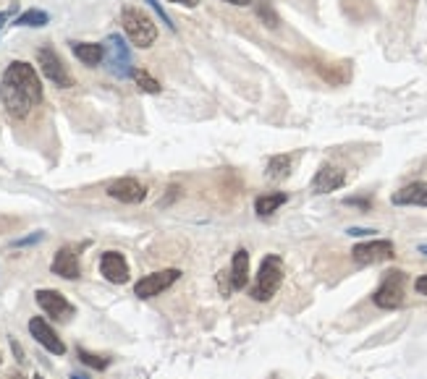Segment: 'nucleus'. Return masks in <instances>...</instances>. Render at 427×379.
Wrapping results in <instances>:
<instances>
[{
    "mask_svg": "<svg viewBox=\"0 0 427 379\" xmlns=\"http://www.w3.org/2000/svg\"><path fill=\"white\" fill-rule=\"evenodd\" d=\"M0 103L11 118H27L32 107L42 103V81L34 71V66L24 60H14L0 79Z\"/></svg>",
    "mask_w": 427,
    "mask_h": 379,
    "instance_id": "1",
    "label": "nucleus"
},
{
    "mask_svg": "<svg viewBox=\"0 0 427 379\" xmlns=\"http://www.w3.org/2000/svg\"><path fill=\"white\" fill-rule=\"evenodd\" d=\"M121 24H123V31H126V37L132 40L134 47L147 50V47H152L155 40H158V27H155V21L149 18V14H145V11L136 8V5H126V8L121 11Z\"/></svg>",
    "mask_w": 427,
    "mask_h": 379,
    "instance_id": "2",
    "label": "nucleus"
},
{
    "mask_svg": "<svg viewBox=\"0 0 427 379\" xmlns=\"http://www.w3.org/2000/svg\"><path fill=\"white\" fill-rule=\"evenodd\" d=\"M280 283H283V259L276 257V254H267L263 264H260V270H257L249 296L254 301H270L278 293Z\"/></svg>",
    "mask_w": 427,
    "mask_h": 379,
    "instance_id": "3",
    "label": "nucleus"
},
{
    "mask_svg": "<svg viewBox=\"0 0 427 379\" xmlns=\"http://www.w3.org/2000/svg\"><path fill=\"white\" fill-rule=\"evenodd\" d=\"M105 47V63H108V71L118 76V79H126L132 76L134 71V63H132V50L126 40L121 34H110L108 40L103 42Z\"/></svg>",
    "mask_w": 427,
    "mask_h": 379,
    "instance_id": "4",
    "label": "nucleus"
},
{
    "mask_svg": "<svg viewBox=\"0 0 427 379\" xmlns=\"http://www.w3.org/2000/svg\"><path fill=\"white\" fill-rule=\"evenodd\" d=\"M37 63H40V71L45 73V79L50 84H56L60 89H71L74 87V76L66 68V63L60 60V55L53 47H40L37 50Z\"/></svg>",
    "mask_w": 427,
    "mask_h": 379,
    "instance_id": "5",
    "label": "nucleus"
},
{
    "mask_svg": "<svg viewBox=\"0 0 427 379\" xmlns=\"http://www.w3.org/2000/svg\"><path fill=\"white\" fill-rule=\"evenodd\" d=\"M404 285H406V275H404L401 270H391V272H385L380 288H378L375 296H372L375 306L398 309L401 304H404Z\"/></svg>",
    "mask_w": 427,
    "mask_h": 379,
    "instance_id": "6",
    "label": "nucleus"
},
{
    "mask_svg": "<svg viewBox=\"0 0 427 379\" xmlns=\"http://www.w3.org/2000/svg\"><path fill=\"white\" fill-rule=\"evenodd\" d=\"M393 244L385 241V238H378V241H365V244H356L352 248V259L359 267H367V264H380L393 259Z\"/></svg>",
    "mask_w": 427,
    "mask_h": 379,
    "instance_id": "7",
    "label": "nucleus"
},
{
    "mask_svg": "<svg viewBox=\"0 0 427 379\" xmlns=\"http://www.w3.org/2000/svg\"><path fill=\"white\" fill-rule=\"evenodd\" d=\"M178 277H181V272L173 270V267L160 270V272H149V275H145L134 285V296H139V298H155V296H160L162 291H168Z\"/></svg>",
    "mask_w": 427,
    "mask_h": 379,
    "instance_id": "8",
    "label": "nucleus"
},
{
    "mask_svg": "<svg viewBox=\"0 0 427 379\" xmlns=\"http://www.w3.org/2000/svg\"><path fill=\"white\" fill-rule=\"evenodd\" d=\"M37 304L42 309L47 317H53V319H71L74 317L76 309L69 304V298L58 291H50V288H42V291H37Z\"/></svg>",
    "mask_w": 427,
    "mask_h": 379,
    "instance_id": "9",
    "label": "nucleus"
},
{
    "mask_svg": "<svg viewBox=\"0 0 427 379\" xmlns=\"http://www.w3.org/2000/svg\"><path fill=\"white\" fill-rule=\"evenodd\" d=\"M108 196L121 202V205H139V202H145L147 189L136 178H118L108 186Z\"/></svg>",
    "mask_w": 427,
    "mask_h": 379,
    "instance_id": "10",
    "label": "nucleus"
},
{
    "mask_svg": "<svg viewBox=\"0 0 427 379\" xmlns=\"http://www.w3.org/2000/svg\"><path fill=\"white\" fill-rule=\"evenodd\" d=\"M100 275L108 280V283H113V285H123V283H129V262H126V257L121 254V251H105L103 257H100Z\"/></svg>",
    "mask_w": 427,
    "mask_h": 379,
    "instance_id": "11",
    "label": "nucleus"
},
{
    "mask_svg": "<svg viewBox=\"0 0 427 379\" xmlns=\"http://www.w3.org/2000/svg\"><path fill=\"white\" fill-rule=\"evenodd\" d=\"M29 332L47 353H56V356H63V353H66V343L60 340L58 332H56V330L47 324V319H42V317H32Z\"/></svg>",
    "mask_w": 427,
    "mask_h": 379,
    "instance_id": "12",
    "label": "nucleus"
},
{
    "mask_svg": "<svg viewBox=\"0 0 427 379\" xmlns=\"http://www.w3.org/2000/svg\"><path fill=\"white\" fill-rule=\"evenodd\" d=\"M50 270H53V275L58 277H66V280H76V277L82 275V267H79V254H76L74 246H63L53 257V264H50Z\"/></svg>",
    "mask_w": 427,
    "mask_h": 379,
    "instance_id": "13",
    "label": "nucleus"
},
{
    "mask_svg": "<svg viewBox=\"0 0 427 379\" xmlns=\"http://www.w3.org/2000/svg\"><path fill=\"white\" fill-rule=\"evenodd\" d=\"M346 183V173L336 165H323L312 178V194H330Z\"/></svg>",
    "mask_w": 427,
    "mask_h": 379,
    "instance_id": "14",
    "label": "nucleus"
},
{
    "mask_svg": "<svg viewBox=\"0 0 427 379\" xmlns=\"http://www.w3.org/2000/svg\"><path fill=\"white\" fill-rule=\"evenodd\" d=\"M391 202L396 207H427V183L425 181H414L409 186L398 189Z\"/></svg>",
    "mask_w": 427,
    "mask_h": 379,
    "instance_id": "15",
    "label": "nucleus"
},
{
    "mask_svg": "<svg viewBox=\"0 0 427 379\" xmlns=\"http://www.w3.org/2000/svg\"><path fill=\"white\" fill-rule=\"evenodd\" d=\"M228 280H231V288L234 291H244L247 283H249V251L247 248H239L231 259V270H228Z\"/></svg>",
    "mask_w": 427,
    "mask_h": 379,
    "instance_id": "16",
    "label": "nucleus"
},
{
    "mask_svg": "<svg viewBox=\"0 0 427 379\" xmlns=\"http://www.w3.org/2000/svg\"><path fill=\"white\" fill-rule=\"evenodd\" d=\"M71 50H74L76 60H82L89 68L100 66L105 60V47L97 42H71Z\"/></svg>",
    "mask_w": 427,
    "mask_h": 379,
    "instance_id": "17",
    "label": "nucleus"
},
{
    "mask_svg": "<svg viewBox=\"0 0 427 379\" xmlns=\"http://www.w3.org/2000/svg\"><path fill=\"white\" fill-rule=\"evenodd\" d=\"M286 202H289V196H286L283 191H276V194H263V196H257V199H254V212H257L260 218H270V215H273V212H278Z\"/></svg>",
    "mask_w": 427,
    "mask_h": 379,
    "instance_id": "18",
    "label": "nucleus"
},
{
    "mask_svg": "<svg viewBox=\"0 0 427 379\" xmlns=\"http://www.w3.org/2000/svg\"><path fill=\"white\" fill-rule=\"evenodd\" d=\"M291 175V155H276L267 162V178L270 181H283Z\"/></svg>",
    "mask_w": 427,
    "mask_h": 379,
    "instance_id": "19",
    "label": "nucleus"
},
{
    "mask_svg": "<svg viewBox=\"0 0 427 379\" xmlns=\"http://www.w3.org/2000/svg\"><path fill=\"white\" fill-rule=\"evenodd\" d=\"M14 24L16 27H34V29H40V27L50 24V14H45L40 8H29V11H24V14L19 16Z\"/></svg>",
    "mask_w": 427,
    "mask_h": 379,
    "instance_id": "20",
    "label": "nucleus"
},
{
    "mask_svg": "<svg viewBox=\"0 0 427 379\" xmlns=\"http://www.w3.org/2000/svg\"><path fill=\"white\" fill-rule=\"evenodd\" d=\"M132 76H134V81L139 84V89H142V92H147V94H158V92L162 89L160 81H155V79H152L145 68H134Z\"/></svg>",
    "mask_w": 427,
    "mask_h": 379,
    "instance_id": "21",
    "label": "nucleus"
},
{
    "mask_svg": "<svg viewBox=\"0 0 427 379\" xmlns=\"http://www.w3.org/2000/svg\"><path fill=\"white\" fill-rule=\"evenodd\" d=\"M76 353H79L82 364H87L89 369H97V371H103V369H108V366H110V358H108V356H97V353H89V350H84V348H79Z\"/></svg>",
    "mask_w": 427,
    "mask_h": 379,
    "instance_id": "22",
    "label": "nucleus"
},
{
    "mask_svg": "<svg viewBox=\"0 0 427 379\" xmlns=\"http://www.w3.org/2000/svg\"><path fill=\"white\" fill-rule=\"evenodd\" d=\"M147 3H149V5H152V8H155V14L160 16L162 24H165V27H168V29H171V31H176V24L171 21V16L165 14V8H162V5H160V0H147Z\"/></svg>",
    "mask_w": 427,
    "mask_h": 379,
    "instance_id": "23",
    "label": "nucleus"
},
{
    "mask_svg": "<svg viewBox=\"0 0 427 379\" xmlns=\"http://www.w3.org/2000/svg\"><path fill=\"white\" fill-rule=\"evenodd\" d=\"M42 238H45V233H42V231H37V233H34V235H27V238H19V241H16L14 246H32V244H40Z\"/></svg>",
    "mask_w": 427,
    "mask_h": 379,
    "instance_id": "24",
    "label": "nucleus"
},
{
    "mask_svg": "<svg viewBox=\"0 0 427 379\" xmlns=\"http://www.w3.org/2000/svg\"><path fill=\"white\" fill-rule=\"evenodd\" d=\"M11 350H14V356H16V361H19V364H24V361H27V358H24V350H21V345H19V340H14V337H11Z\"/></svg>",
    "mask_w": 427,
    "mask_h": 379,
    "instance_id": "25",
    "label": "nucleus"
},
{
    "mask_svg": "<svg viewBox=\"0 0 427 379\" xmlns=\"http://www.w3.org/2000/svg\"><path fill=\"white\" fill-rule=\"evenodd\" d=\"M414 291L419 293V296H427V275L417 277V283H414Z\"/></svg>",
    "mask_w": 427,
    "mask_h": 379,
    "instance_id": "26",
    "label": "nucleus"
},
{
    "mask_svg": "<svg viewBox=\"0 0 427 379\" xmlns=\"http://www.w3.org/2000/svg\"><path fill=\"white\" fill-rule=\"evenodd\" d=\"M346 233L354 235V238H362V235H369V233H375V231H372V228H349Z\"/></svg>",
    "mask_w": 427,
    "mask_h": 379,
    "instance_id": "27",
    "label": "nucleus"
},
{
    "mask_svg": "<svg viewBox=\"0 0 427 379\" xmlns=\"http://www.w3.org/2000/svg\"><path fill=\"white\" fill-rule=\"evenodd\" d=\"M171 3H176V5H184V8H194V5H199L202 0H171Z\"/></svg>",
    "mask_w": 427,
    "mask_h": 379,
    "instance_id": "28",
    "label": "nucleus"
},
{
    "mask_svg": "<svg viewBox=\"0 0 427 379\" xmlns=\"http://www.w3.org/2000/svg\"><path fill=\"white\" fill-rule=\"evenodd\" d=\"M11 14H14V8H8V11H0V27H3V24L11 18Z\"/></svg>",
    "mask_w": 427,
    "mask_h": 379,
    "instance_id": "29",
    "label": "nucleus"
},
{
    "mask_svg": "<svg viewBox=\"0 0 427 379\" xmlns=\"http://www.w3.org/2000/svg\"><path fill=\"white\" fill-rule=\"evenodd\" d=\"M346 205H359V207H369V202H365V199H346Z\"/></svg>",
    "mask_w": 427,
    "mask_h": 379,
    "instance_id": "30",
    "label": "nucleus"
},
{
    "mask_svg": "<svg viewBox=\"0 0 427 379\" xmlns=\"http://www.w3.org/2000/svg\"><path fill=\"white\" fill-rule=\"evenodd\" d=\"M223 3H231V5H249L252 0H223Z\"/></svg>",
    "mask_w": 427,
    "mask_h": 379,
    "instance_id": "31",
    "label": "nucleus"
},
{
    "mask_svg": "<svg viewBox=\"0 0 427 379\" xmlns=\"http://www.w3.org/2000/svg\"><path fill=\"white\" fill-rule=\"evenodd\" d=\"M419 254H425V257H427V246H425V244H422V246H419Z\"/></svg>",
    "mask_w": 427,
    "mask_h": 379,
    "instance_id": "32",
    "label": "nucleus"
},
{
    "mask_svg": "<svg viewBox=\"0 0 427 379\" xmlns=\"http://www.w3.org/2000/svg\"><path fill=\"white\" fill-rule=\"evenodd\" d=\"M71 379H87V377H82V374H71Z\"/></svg>",
    "mask_w": 427,
    "mask_h": 379,
    "instance_id": "33",
    "label": "nucleus"
},
{
    "mask_svg": "<svg viewBox=\"0 0 427 379\" xmlns=\"http://www.w3.org/2000/svg\"><path fill=\"white\" fill-rule=\"evenodd\" d=\"M11 379H24V377H21V374H14V377H11Z\"/></svg>",
    "mask_w": 427,
    "mask_h": 379,
    "instance_id": "34",
    "label": "nucleus"
},
{
    "mask_svg": "<svg viewBox=\"0 0 427 379\" xmlns=\"http://www.w3.org/2000/svg\"><path fill=\"white\" fill-rule=\"evenodd\" d=\"M34 379H45V377H42V374H34Z\"/></svg>",
    "mask_w": 427,
    "mask_h": 379,
    "instance_id": "35",
    "label": "nucleus"
},
{
    "mask_svg": "<svg viewBox=\"0 0 427 379\" xmlns=\"http://www.w3.org/2000/svg\"><path fill=\"white\" fill-rule=\"evenodd\" d=\"M0 364H3V358H0Z\"/></svg>",
    "mask_w": 427,
    "mask_h": 379,
    "instance_id": "36",
    "label": "nucleus"
}]
</instances>
